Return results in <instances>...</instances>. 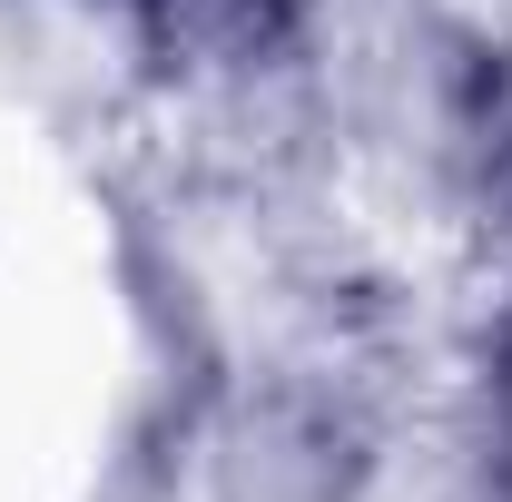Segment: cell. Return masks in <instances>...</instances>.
Here are the masks:
<instances>
[{"label":"cell","instance_id":"obj_1","mask_svg":"<svg viewBox=\"0 0 512 502\" xmlns=\"http://www.w3.org/2000/svg\"><path fill=\"white\" fill-rule=\"evenodd\" d=\"M503 394H512V335H503Z\"/></svg>","mask_w":512,"mask_h":502}]
</instances>
